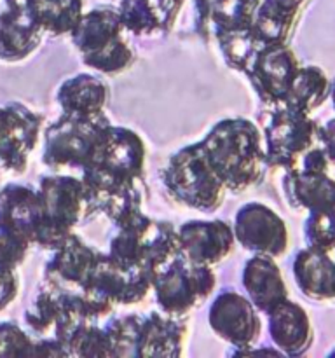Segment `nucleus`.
I'll list each match as a JSON object with an SVG mask.
<instances>
[{"instance_id":"17","label":"nucleus","mask_w":335,"mask_h":358,"mask_svg":"<svg viewBox=\"0 0 335 358\" xmlns=\"http://www.w3.org/2000/svg\"><path fill=\"white\" fill-rule=\"evenodd\" d=\"M241 283L246 297L260 315H265L276 304L290 297L278 259L269 255H251L243 266Z\"/></svg>"},{"instance_id":"32","label":"nucleus","mask_w":335,"mask_h":358,"mask_svg":"<svg viewBox=\"0 0 335 358\" xmlns=\"http://www.w3.org/2000/svg\"><path fill=\"white\" fill-rule=\"evenodd\" d=\"M316 145L321 147L332 166H335V117L325 124H318Z\"/></svg>"},{"instance_id":"28","label":"nucleus","mask_w":335,"mask_h":358,"mask_svg":"<svg viewBox=\"0 0 335 358\" xmlns=\"http://www.w3.org/2000/svg\"><path fill=\"white\" fill-rule=\"evenodd\" d=\"M142 315H121L110 318L103 331L114 357H135V343L138 336V325Z\"/></svg>"},{"instance_id":"3","label":"nucleus","mask_w":335,"mask_h":358,"mask_svg":"<svg viewBox=\"0 0 335 358\" xmlns=\"http://www.w3.org/2000/svg\"><path fill=\"white\" fill-rule=\"evenodd\" d=\"M128 35L119 9L110 6L84 13L70 31L73 48L84 65L103 76H119L135 63V51L129 45Z\"/></svg>"},{"instance_id":"13","label":"nucleus","mask_w":335,"mask_h":358,"mask_svg":"<svg viewBox=\"0 0 335 358\" xmlns=\"http://www.w3.org/2000/svg\"><path fill=\"white\" fill-rule=\"evenodd\" d=\"M0 9V62L17 65L35 55L44 41L40 30L21 0H2Z\"/></svg>"},{"instance_id":"34","label":"nucleus","mask_w":335,"mask_h":358,"mask_svg":"<svg viewBox=\"0 0 335 358\" xmlns=\"http://www.w3.org/2000/svg\"><path fill=\"white\" fill-rule=\"evenodd\" d=\"M328 357H335V348H334V350H332V352H330V353H328Z\"/></svg>"},{"instance_id":"14","label":"nucleus","mask_w":335,"mask_h":358,"mask_svg":"<svg viewBox=\"0 0 335 358\" xmlns=\"http://www.w3.org/2000/svg\"><path fill=\"white\" fill-rule=\"evenodd\" d=\"M265 317L269 338L283 357H302L313 348L314 327L302 304L286 297L267 311Z\"/></svg>"},{"instance_id":"2","label":"nucleus","mask_w":335,"mask_h":358,"mask_svg":"<svg viewBox=\"0 0 335 358\" xmlns=\"http://www.w3.org/2000/svg\"><path fill=\"white\" fill-rule=\"evenodd\" d=\"M112 122L107 114L96 117H72L61 114L44 133L42 163L47 170H79L80 173L96 166L103 157L110 136Z\"/></svg>"},{"instance_id":"19","label":"nucleus","mask_w":335,"mask_h":358,"mask_svg":"<svg viewBox=\"0 0 335 358\" xmlns=\"http://www.w3.org/2000/svg\"><path fill=\"white\" fill-rule=\"evenodd\" d=\"M292 273L297 289L314 303L335 301V261L332 254L304 247L295 252Z\"/></svg>"},{"instance_id":"16","label":"nucleus","mask_w":335,"mask_h":358,"mask_svg":"<svg viewBox=\"0 0 335 358\" xmlns=\"http://www.w3.org/2000/svg\"><path fill=\"white\" fill-rule=\"evenodd\" d=\"M187 318L152 311L142 315L135 343V357H181L187 341Z\"/></svg>"},{"instance_id":"31","label":"nucleus","mask_w":335,"mask_h":358,"mask_svg":"<svg viewBox=\"0 0 335 358\" xmlns=\"http://www.w3.org/2000/svg\"><path fill=\"white\" fill-rule=\"evenodd\" d=\"M35 339L14 322L0 324V357H34Z\"/></svg>"},{"instance_id":"24","label":"nucleus","mask_w":335,"mask_h":358,"mask_svg":"<svg viewBox=\"0 0 335 358\" xmlns=\"http://www.w3.org/2000/svg\"><path fill=\"white\" fill-rule=\"evenodd\" d=\"M330 98V79L318 65H300L281 107L311 115Z\"/></svg>"},{"instance_id":"5","label":"nucleus","mask_w":335,"mask_h":358,"mask_svg":"<svg viewBox=\"0 0 335 358\" xmlns=\"http://www.w3.org/2000/svg\"><path fill=\"white\" fill-rule=\"evenodd\" d=\"M170 198L185 208L215 213L225 201V185L208 159L202 142L177 150L161 171Z\"/></svg>"},{"instance_id":"15","label":"nucleus","mask_w":335,"mask_h":358,"mask_svg":"<svg viewBox=\"0 0 335 358\" xmlns=\"http://www.w3.org/2000/svg\"><path fill=\"white\" fill-rule=\"evenodd\" d=\"M100 250L87 245L79 234L72 233L58 248L44 268L42 285L47 289L66 292L80 289V283L93 268Z\"/></svg>"},{"instance_id":"12","label":"nucleus","mask_w":335,"mask_h":358,"mask_svg":"<svg viewBox=\"0 0 335 358\" xmlns=\"http://www.w3.org/2000/svg\"><path fill=\"white\" fill-rule=\"evenodd\" d=\"M180 254L202 266L225 261L236 247L232 226L225 220H188L178 227Z\"/></svg>"},{"instance_id":"8","label":"nucleus","mask_w":335,"mask_h":358,"mask_svg":"<svg viewBox=\"0 0 335 358\" xmlns=\"http://www.w3.org/2000/svg\"><path fill=\"white\" fill-rule=\"evenodd\" d=\"M44 115L21 101L0 105V173L23 175L40 140Z\"/></svg>"},{"instance_id":"23","label":"nucleus","mask_w":335,"mask_h":358,"mask_svg":"<svg viewBox=\"0 0 335 358\" xmlns=\"http://www.w3.org/2000/svg\"><path fill=\"white\" fill-rule=\"evenodd\" d=\"M38 220L37 189L23 184H7L0 189V222L23 233L34 245Z\"/></svg>"},{"instance_id":"18","label":"nucleus","mask_w":335,"mask_h":358,"mask_svg":"<svg viewBox=\"0 0 335 358\" xmlns=\"http://www.w3.org/2000/svg\"><path fill=\"white\" fill-rule=\"evenodd\" d=\"M307 3L309 0H260L251 27L258 48L290 44Z\"/></svg>"},{"instance_id":"11","label":"nucleus","mask_w":335,"mask_h":358,"mask_svg":"<svg viewBox=\"0 0 335 358\" xmlns=\"http://www.w3.org/2000/svg\"><path fill=\"white\" fill-rule=\"evenodd\" d=\"M299 66V58L290 44L262 45L251 56L243 73L264 108H272L283 105Z\"/></svg>"},{"instance_id":"26","label":"nucleus","mask_w":335,"mask_h":358,"mask_svg":"<svg viewBox=\"0 0 335 358\" xmlns=\"http://www.w3.org/2000/svg\"><path fill=\"white\" fill-rule=\"evenodd\" d=\"M61 313V299H59L58 290L42 287L30 306L27 308L23 315L24 329L35 338H49L52 336Z\"/></svg>"},{"instance_id":"1","label":"nucleus","mask_w":335,"mask_h":358,"mask_svg":"<svg viewBox=\"0 0 335 358\" xmlns=\"http://www.w3.org/2000/svg\"><path fill=\"white\" fill-rule=\"evenodd\" d=\"M201 142L227 191L243 194L260 184L267 170V157L262 129L253 121L246 117L222 119Z\"/></svg>"},{"instance_id":"20","label":"nucleus","mask_w":335,"mask_h":358,"mask_svg":"<svg viewBox=\"0 0 335 358\" xmlns=\"http://www.w3.org/2000/svg\"><path fill=\"white\" fill-rule=\"evenodd\" d=\"M184 0H122L119 14L124 28L135 37H163L170 34Z\"/></svg>"},{"instance_id":"6","label":"nucleus","mask_w":335,"mask_h":358,"mask_svg":"<svg viewBox=\"0 0 335 358\" xmlns=\"http://www.w3.org/2000/svg\"><path fill=\"white\" fill-rule=\"evenodd\" d=\"M216 287L211 266L195 264L184 255L174 257L161 269L152 283L154 296L161 313L174 318H187L201 308Z\"/></svg>"},{"instance_id":"25","label":"nucleus","mask_w":335,"mask_h":358,"mask_svg":"<svg viewBox=\"0 0 335 358\" xmlns=\"http://www.w3.org/2000/svg\"><path fill=\"white\" fill-rule=\"evenodd\" d=\"M45 37H63L77 27L84 0H21Z\"/></svg>"},{"instance_id":"10","label":"nucleus","mask_w":335,"mask_h":358,"mask_svg":"<svg viewBox=\"0 0 335 358\" xmlns=\"http://www.w3.org/2000/svg\"><path fill=\"white\" fill-rule=\"evenodd\" d=\"M234 238L243 250L253 255L279 259L288 252V226L276 210L260 201H250L234 215Z\"/></svg>"},{"instance_id":"35","label":"nucleus","mask_w":335,"mask_h":358,"mask_svg":"<svg viewBox=\"0 0 335 358\" xmlns=\"http://www.w3.org/2000/svg\"><path fill=\"white\" fill-rule=\"evenodd\" d=\"M0 180H2V173H0Z\"/></svg>"},{"instance_id":"36","label":"nucleus","mask_w":335,"mask_h":358,"mask_svg":"<svg viewBox=\"0 0 335 358\" xmlns=\"http://www.w3.org/2000/svg\"><path fill=\"white\" fill-rule=\"evenodd\" d=\"M0 2H2V0H0Z\"/></svg>"},{"instance_id":"7","label":"nucleus","mask_w":335,"mask_h":358,"mask_svg":"<svg viewBox=\"0 0 335 358\" xmlns=\"http://www.w3.org/2000/svg\"><path fill=\"white\" fill-rule=\"evenodd\" d=\"M318 122L311 115L290 110L286 107L265 108L262 121L267 166L292 170L316 145Z\"/></svg>"},{"instance_id":"29","label":"nucleus","mask_w":335,"mask_h":358,"mask_svg":"<svg viewBox=\"0 0 335 358\" xmlns=\"http://www.w3.org/2000/svg\"><path fill=\"white\" fill-rule=\"evenodd\" d=\"M70 357H114L103 329L96 324H82L65 341Z\"/></svg>"},{"instance_id":"21","label":"nucleus","mask_w":335,"mask_h":358,"mask_svg":"<svg viewBox=\"0 0 335 358\" xmlns=\"http://www.w3.org/2000/svg\"><path fill=\"white\" fill-rule=\"evenodd\" d=\"M110 98V87L100 76L77 73L63 80L56 91L61 114L72 117H96L103 114Z\"/></svg>"},{"instance_id":"33","label":"nucleus","mask_w":335,"mask_h":358,"mask_svg":"<svg viewBox=\"0 0 335 358\" xmlns=\"http://www.w3.org/2000/svg\"><path fill=\"white\" fill-rule=\"evenodd\" d=\"M330 100H332V103H334V108H335V77L334 79H330Z\"/></svg>"},{"instance_id":"30","label":"nucleus","mask_w":335,"mask_h":358,"mask_svg":"<svg viewBox=\"0 0 335 358\" xmlns=\"http://www.w3.org/2000/svg\"><path fill=\"white\" fill-rule=\"evenodd\" d=\"M34 247L31 241L14 227L0 222V269H17Z\"/></svg>"},{"instance_id":"27","label":"nucleus","mask_w":335,"mask_h":358,"mask_svg":"<svg viewBox=\"0 0 335 358\" xmlns=\"http://www.w3.org/2000/svg\"><path fill=\"white\" fill-rule=\"evenodd\" d=\"M304 243L313 250L334 254L335 252V212L313 210L307 212L302 226Z\"/></svg>"},{"instance_id":"22","label":"nucleus","mask_w":335,"mask_h":358,"mask_svg":"<svg viewBox=\"0 0 335 358\" xmlns=\"http://www.w3.org/2000/svg\"><path fill=\"white\" fill-rule=\"evenodd\" d=\"M281 185L286 203L295 212H335V178L330 173H306L292 168L285 171Z\"/></svg>"},{"instance_id":"4","label":"nucleus","mask_w":335,"mask_h":358,"mask_svg":"<svg viewBox=\"0 0 335 358\" xmlns=\"http://www.w3.org/2000/svg\"><path fill=\"white\" fill-rule=\"evenodd\" d=\"M38 220L34 247L54 250L77 226L94 212L82 178L65 173L44 175L38 180Z\"/></svg>"},{"instance_id":"9","label":"nucleus","mask_w":335,"mask_h":358,"mask_svg":"<svg viewBox=\"0 0 335 358\" xmlns=\"http://www.w3.org/2000/svg\"><path fill=\"white\" fill-rule=\"evenodd\" d=\"M208 324L216 338L236 348L230 355H243L248 348L257 345L262 334L260 311L246 296L234 289H223L213 299Z\"/></svg>"}]
</instances>
